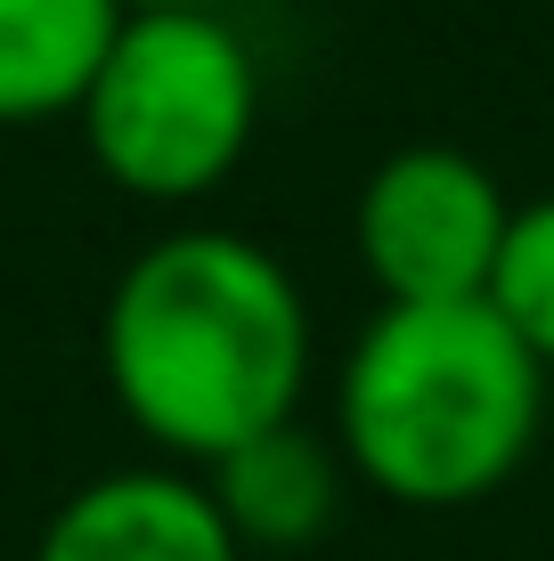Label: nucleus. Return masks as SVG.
<instances>
[{"label":"nucleus","mask_w":554,"mask_h":561,"mask_svg":"<svg viewBox=\"0 0 554 561\" xmlns=\"http://www.w3.org/2000/svg\"><path fill=\"white\" fill-rule=\"evenodd\" d=\"M318 325L294 261L221 220H180L114 268L99 309L106 399L163 463L213 472L245 439L302 423Z\"/></svg>","instance_id":"nucleus-1"},{"label":"nucleus","mask_w":554,"mask_h":561,"mask_svg":"<svg viewBox=\"0 0 554 561\" xmlns=\"http://www.w3.org/2000/svg\"><path fill=\"white\" fill-rule=\"evenodd\" d=\"M546 432V366L489 301L375 309L351 334L327 399V439L359 489L408 513L498 496Z\"/></svg>","instance_id":"nucleus-2"},{"label":"nucleus","mask_w":554,"mask_h":561,"mask_svg":"<svg viewBox=\"0 0 554 561\" xmlns=\"http://www.w3.org/2000/svg\"><path fill=\"white\" fill-rule=\"evenodd\" d=\"M90 163L131 204L188 211L245 171L261 130V66L228 9H123L74 106Z\"/></svg>","instance_id":"nucleus-3"},{"label":"nucleus","mask_w":554,"mask_h":561,"mask_svg":"<svg viewBox=\"0 0 554 561\" xmlns=\"http://www.w3.org/2000/svg\"><path fill=\"white\" fill-rule=\"evenodd\" d=\"M513 196L465 147L416 139L392 147L351 196V253L375 285V309H441L482 301L498 268Z\"/></svg>","instance_id":"nucleus-4"},{"label":"nucleus","mask_w":554,"mask_h":561,"mask_svg":"<svg viewBox=\"0 0 554 561\" xmlns=\"http://www.w3.org/2000/svg\"><path fill=\"white\" fill-rule=\"evenodd\" d=\"M33 561H245L228 513L213 505L204 472L188 463H114V472L82 480L66 496L42 537Z\"/></svg>","instance_id":"nucleus-5"},{"label":"nucleus","mask_w":554,"mask_h":561,"mask_svg":"<svg viewBox=\"0 0 554 561\" xmlns=\"http://www.w3.org/2000/svg\"><path fill=\"white\" fill-rule=\"evenodd\" d=\"M204 489H213V505L228 513V529H237L245 553H302L318 546V537L335 529L342 496L359 489L351 463L327 432H310V423H278V432L245 439L237 456H221L213 472H204Z\"/></svg>","instance_id":"nucleus-6"},{"label":"nucleus","mask_w":554,"mask_h":561,"mask_svg":"<svg viewBox=\"0 0 554 561\" xmlns=\"http://www.w3.org/2000/svg\"><path fill=\"white\" fill-rule=\"evenodd\" d=\"M123 25V0H0V130L66 123Z\"/></svg>","instance_id":"nucleus-7"},{"label":"nucleus","mask_w":554,"mask_h":561,"mask_svg":"<svg viewBox=\"0 0 554 561\" xmlns=\"http://www.w3.org/2000/svg\"><path fill=\"white\" fill-rule=\"evenodd\" d=\"M498 318L513 325L530 358L554 375V196H530L513 204L506 220V244H498V268H489V294H482Z\"/></svg>","instance_id":"nucleus-8"},{"label":"nucleus","mask_w":554,"mask_h":561,"mask_svg":"<svg viewBox=\"0 0 554 561\" xmlns=\"http://www.w3.org/2000/svg\"><path fill=\"white\" fill-rule=\"evenodd\" d=\"M123 9H228V0H123Z\"/></svg>","instance_id":"nucleus-9"}]
</instances>
